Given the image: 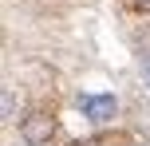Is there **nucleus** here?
<instances>
[{"label":"nucleus","instance_id":"nucleus-1","mask_svg":"<svg viewBox=\"0 0 150 146\" xmlns=\"http://www.w3.org/2000/svg\"><path fill=\"white\" fill-rule=\"evenodd\" d=\"M75 107L83 111V118L95 126H107L115 123V115H119V99H115L111 91H83L79 99H75Z\"/></svg>","mask_w":150,"mask_h":146},{"label":"nucleus","instance_id":"nucleus-2","mask_svg":"<svg viewBox=\"0 0 150 146\" xmlns=\"http://www.w3.org/2000/svg\"><path fill=\"white\" fill-rule=\"evenodd\" d=\"M20 134H24L28 146H47L55 138V118L47 115V111H32V115L20 123Z\"/></svg>","mask_w":150,"mask_h":146},{"label":"nucleus","instance_id":"nucleus-3","mask_svg":"<svg viewBox=\"0 0 150 146\" xmlns=\"http://www.w3.org/2000/svg\"><path fill=\"white\" fill-rule=\"evenodd\" d=\"M0 115H4V123H12V118H16V91H12V87H4V99H0Z\"/></svg>","mask_w":150,"mask_h":146},{"label":"nucleus","instance_id":"nucleus-4","mask_svg":"<svg viewBox=\"0 0 150 146\" xmlns=\"http://www.w3.org/2000/svg\"><path fill=\"white\" fill-rule=\"evenodd\" d=\"M142 83H146V91H150V51L142 55Z\"/></svg>","mask_w":150,"mask_h":146},{"label":"nucleus","instance_id":"nucleus-5","mask_svg":"<svg viewBox=\"0 0 150 146\" xmlns=\"http://www.w3.org/2000/svg\"><path fill=\"white\" fill-rule=\"evenodd\" d=\"M130 8H134V12H150V0H127Z\"/></svg>","mask_w":150,"mask_h":146}]
</instances>
